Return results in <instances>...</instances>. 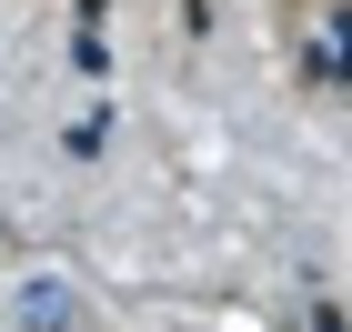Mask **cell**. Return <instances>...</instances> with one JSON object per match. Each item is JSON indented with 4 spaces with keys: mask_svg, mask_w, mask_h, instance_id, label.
I'll list each match as a JSON object with an SVG mask.
<instances>
[{
    "mask_svg": "<svg viewBox=\"0 0 352 332\" xmlns=\"http://www.w3.org/2000/svg\"><path fill=\"white\" fill-rule=\"evenodd\" d=\"M292 30H312L302 41V81L352 91V0H312V10H292Z\"/></svg>",
    "mask_w": 352,
    "mask_h": 332,
    "instance_id": "6da1fadb",
    "label": "cell"
}]
</instances>
